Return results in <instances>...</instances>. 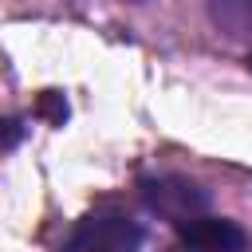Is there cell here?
I'll use <instances>...</instances> for the list:
<instances>
[{
    "label": "cell",
    "mask_w": 252,
    "mask_h": 252,
    "mask_svg": "<svg viewBox=\"0 0 252 252\" xmlns=\"http://www.w3.org/2000/svg\"><path fill=\"white\" fill-rule=\"evenodd\" d=\"M209 20L232 39H252V0H209Z\"/></svg>",
    "instance_id": "4"
},
{
    "label": "cell",
    "mask_w": 252,
    "mask_h": 252,
    "mask_svg": "<svg viewBox=\"0 0 252 252\" xmlns=\"http://www.w3.org/2000/svg\"><path fill=\"white\" fill-rule=\"evenodd\" d=\"M20 138H24V126H20V118H0V150H12Z\"/></svg>",
    "instance_id": "6"
},
{
    "label": "cell",
    "mask_w": 252,
    "mask_h": 252,
    "mask_svg": "<svg viewBox=\"0 0 252 252\" xmlns=\"http://www.w3.org/2000/svg\"><path fill=\"white\" fill-rule=\"evenodd\" d=\"M177 252H244V228L228 217H193L177 224Z\"/></svg>",
    "instance_id": "3"
},
{
    "label": "cell",
    "mask_w": 252,
    "mask_h": 252,
    "mask_svg": "<svg viewBox=\"0 0 252 252\" xmlns=\"http://www.w3.org/2000/svg\"><path fill=\"white\" fill-rule=\"evenodd\" d=\"M138 189H142V205H146L154 217L169 220V224H185V220L209 213V193H205L197 181L181 177V173L146 177Z\"/></svg>",
    "instance_id": "2"
},
{
    "label": "cell",
    "mask_w": 252,
    "mask_h": 252,
    "mask_svg": "<svg viewBox=\"0 0 252 252\" xmlns=\"http://www.w3.org/2000/svg\"><path fill=\"white\" fill-rule=\"evenodd\" d=\"M248 71H252V51H248Z\"/></svg>",
    "instance_id": "7"
},
{
    "label": "cell",
    "mask_w": 252,
    "mask_h": 252,
    "mask_svg": "<svg viewBox=\"0 0 252 252\" xmlns=\"http://www.w3.org/2000/svg\"><path fill=\"white\" fill-rule=\"evenodd\" d=\"M35 114L59 126V122L67 118V102H63V94H59V91H43V94H39V102H35Z\"/></svg>",
    "instance_id": "5"
},
{
    "label": "cell",
    "mask_w": 252,
    "mask_h": 252,
    "mask_svg": "<svg viewBox=\"0 0 252 252\" xmlns=\"http://www.w3.org/2000/svg\"><path fill=\"white\" fill-rule=\"evenodd\" d=\"M142 224L118 209H94L71 224L55 252H138Z\"/></svg>",
    "instance_id": "1"
}]
</instances>
